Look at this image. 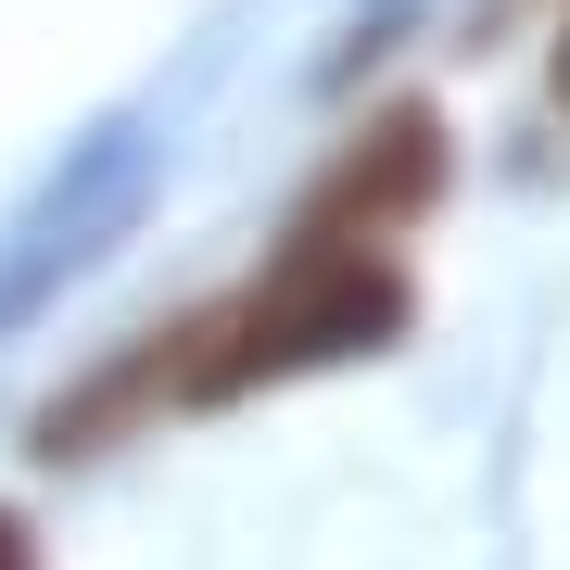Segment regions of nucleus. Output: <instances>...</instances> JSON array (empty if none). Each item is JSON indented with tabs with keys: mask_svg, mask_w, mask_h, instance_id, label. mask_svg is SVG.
Returning <instances> with one entry per match:
<instances>
[{
	"mask_svg": "<svg viewBox=\"0 0 570 570\" xmlns=\"http://www.w3.org/2000/svg\"><path fill=\"white\" fill-rule=\"evenodd\" d=\"M419 317L406 266L381 242H292L254 292L178 317V367H165V406H228L254 381H292V367H343V355H381L393 330Z\"/></svg>",
	"mask_w": 570,
	"mask_h": 570,
	"instance_id": "nucleus-1",
	"label": "nucleus"
},
{
	"mask_svg": "<svg viewBox=\"0 0 570 570\" xmlns=\"http://www.w3.org/2000/svg\"><path fill=\"white\" fill-rule=\"evenodd\" d=\"M444 178H456L444 115H431V102H393V115L305 190V228H292V242H367V228H406V216L444 204Z\"/></svg>",
	"mask_w": 570,
	"mask_h": 570,
	"instance_id": "nucleus-2",
	"label": "nucleus"
},
{
	"mask_svg": "<svg viewBox=\"0 0 570 570\" xmlns=\"http://www.w3.org/2000/svg\"><path fill=\"white\" fill-rule=\"evenodd\" d=\"M0 570H39V532H26L13 508H0Z\"/></svg>",
	"mask_w": 570,
	"mask_h": 570,
	"instance_id": "nucleus-3",
	"label": "nucleus"
},
{
	"mask_svg": "<svg viewBox=\"0 0 570 570\" xmlns=\"http://www.w3.org/2000/svg\"><path fill=\"white\" fill-rule=\"evenodd\" d=\"M558 102H570V39H558Z\"/></svg>",
	"mask_w": 570,
	"mask_h": 570,
	"instance_id": "nucleus-4",
	"label": "nucleus"
}]
</instances>
